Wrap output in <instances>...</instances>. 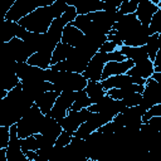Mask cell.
Returning a JSON list of instances; mask_svg holds the SVG:
<instances>
[{
    "instance_id": "cell-9",
    "label": "cell",
    "mask_w": 161,
    "mask_h": 161,
    "mask_svg": "<svg viewBox=\"0 0 161 161\" xmlns=\"http://www.w3.org/2000/svg\"><path fill=\"white\" fill-rule=\"evenodd\" d=\"M67 4L74 6L78 15H88L91 13L101 11L104 6L103 0H68Z\"/></svg>"
},
{
    "instance_id": "cell-22",
    "label": "cell",
    "mask_w": 161,
    "mask_h": 161,
    "mask_svg": "<svg viewBox=\"0 0 161 161\" xmlns=\"http://www.w3.org/2000/svg\"><path fill=\"white\" fill-rule=\"evenodd\" d=\"M18 26H19L18 23L9 21V20L4 19V21H3V34H1V38H3L4 43H9L11 39L16 38Z\"/></svg>"
},
{
    "instance_id": "cell-32",
    "label": "cell",
    "mask_w": 161,
    "mask_h": 161,
    "mask_svg": "<svg viewBox=\"0 0 161 161\" xmlns=\"http://www.w3.org/2000/svg\"><path fill=\"white\" fill-rule=\"evenodd\" d=\"M152 117H161V103L151 107L143 116H142V123H147Z\"/></svg>"
},
{
    "instance_id": "cell-7",
    "label": "cell",
    "mask_w": 161,
    "mask_h": 161,
    "mask_svg": "<svg viewBox=\"0 0 161 161\" xmlns=\"http://www.w3.org/2000/svg\"><path fill=\"white\" fill-rule=\"evenodd\" d=\"M74 101H75V92H70V91L62 92L60 96L57 98L55 104H54L53 109L50 111L49 116L53 117L57 121L63 119L64 117H67L68 111L70 109Z\"/></svg>"
},
{
    "instance_id": "cell-37",
    "label": "cell",
    "mask_w": 161,
    "mask_h": 161,
    "mask_svg": "<svg viewBox=\"0 0 161 161\" xmlns=\"http://www.w3.org/2000/svg\"><path fill=\"white\" fill-rule=\"evenodd\" d=\"M117 49H119L118 48V45L116 44V43H113V42H106L101 48H99V53H112V52H114V50H117Z\"/></svg>"
},
{
    "instance_id": "cell-41",
    "label": "cell",
    "mask_w": 161,
    "mask_h": 161,
    "mask_svg": "<svg viewBox=\"0 0 161 161\" xmlns=\"http://www.w3.org/2000/svg\"><path fill=\"white\" fill-rule=\"evenodd\" d=\"M153 80H156L157 83H160L161 84V73L160 72H155L153 74H152V77H151Z\"/></svg>"
},
{
    "instance_id": "cell-21",
    "label": "cell",
    "mask_w": 161,
    "mask_h": 161,
    "mask_svg": "<svg viewBox=\"0 0 161 161\" xmlns=\"http://www.w3.org/2000/svg\"><path fill=\"white\" fill-rule=\"evenodd\" d=\"M72 49H73V47H70V45L64 44V43L60 42L55 47V49L53 52V55H52V65H54V64H57L59 62L67 60L68 57H69V54H70V52H72Z\"/></svg>"
},
{
    "instance_id": "cell-28",
    "label": "cell",
    "mask_w": 161,
    "mask_h": 161,
    "mask_svg": "<svg viewBox=\"0 0 161 161\" xmlns=\"http://www.w3.org/2000/svg\"><path fill=\"white\" fill-rule=\"evenodd\" d=\"M67 8H68L67 1H64V0H55L53 3V5H52V11H53L54 19L62 18V15L65 13Z\"/></svg>"
},
{
    "instance_id": "cell-25",
    "label": "cell",
    "mask_w": 161,
    "mask_h": 161,
    "mask_svg": "<svg viewBox=\"0 0 161 161\" xmlns=\"http://www.w3.org/2000/svg\"><path fill=\"white\" fill-rule=\"evenodd\" d=\"M141 0H123L121 6L118 8V11L122 14V15H130V14H135L137 8H138V4H140Z\"/></svg>"
},
{
    "instance_id": "cell-8",
    "label": "cell",
    "mask_w": 161,
    "mask_h": 161,
    "mask_svg": "<svg viewBox=\"0 0 161 161\" xmlns=\"http://www.w3.org/2000/svg\"><path fill=\"white\" fill-rule=\"evenodd\" d=\"M107 63L106 53H97L88 63L87 69L84 70L83 75L87 80L91 82H102V73L104 69V65Z\"/></svg>"
},
{
    "instance_id": "cell-27",
    "label": "cell",
    "mask_w": 161,
    "mask_h": 161,
    "mask_svg": "<svg viewBox=\"0 0 161 161\" xmlns=\"http://www.w3.org/2000/svg\"><path fill=\"white\" fill-rule=\"evenodd\" d=\"M150 34H160L161 33V9H158L155 15L152 16L151 19V23H150Z\"/></svg>"
},
{
    "instance_id": "cell-30",
    "label": "cell",
    "mask_w": 161,
    "mask_h": 161,
    "mask_svg": "<svg viewBox=\"0 0 161 161\" xmlns=\"http://www.w3.org/2000/svg\"><path fill=\"white\" fill-rule=\"evenodd\" d=\"M35 137H36L39 148H52V147L55 146V140H53L50 137H47V136H44L42 133L35 135Z\"/></svg>"
},
{
    "instance_id": "cell-16",
    "label": "cell",
    "mask_w": 161,
    "mask_h": 161,
    "mask_svg": "<svg viewBox=\"0 0 161 161\" xmlns=\"http://www.w3.org/2000/svg\"><path fill=\"white\" fill-rule=\"evenodd\" d=\"M119 52L127 59L133 60L135 64L138 63V62H142L145 59H150L147 49H146V45H143V47H127V45H122L119 48Z\"/></svg>"
},
{
    "instance_id": "cell-26",
    "label": "cell",
    "mask_w": 161,
    "mask_h": 161,
    "mask_svg": "<svg viewBox=\"0 0 161 161\" xmlns=\"http://www.w3.org/2000/svg\"><path fill=\"white\" fill-rule=\"evenodd\" d=\"M20 143H21V150H23L24 153L26 151H36V150H39V145H38L35 135L29 136L26 138H20Z\"/></svg>"
},
{
    "instance_id": "cell-19",
    "label": "cell",
    "mask_w": 161,
    "mask_h": 161,
    "mask_svg": "<svg viewBox=\"0 0 161 161\" xmlns=\"http://www.w3.org/2000/svg\"><path fill=\"white\" fill-rule=\"evenodd\" d=\"M84 91L87 92L92 104L98 103L107 94V91L103 88L102 82H91V80H88V84H87Z\"/></svg>"
},
{
    "instance_id": "cell-35",
    "label": "cell",
    "mask_w": 161,
    "mask_h": 161,
    "mask_svg": "<svg viewBox=\"0 0 161 161\" xmlns=\"http://www.w3.org/2000/svg\"><path fill=\"white\" fill-rule=\"evenodd\" d=\"M77 16H78V13H77L75 8H74V6H72V5H68V8H67L65 13L62 15V18L65 20V23H67V24L73 23V21L75 20V18H77Z\"/></svg>"
},
{
    "instance_id": "cell-4",
    "label": "cell",
    "mask_w": 161,
    "mask_h": 161,
    "mask_svg": "<svg viewBox=\"0 0 161 161\" xmlns=\"http://www.w3.org/2000/svg\"><path fill=\"white\" fill-rule=\"evenodd\" d=\"M88 84V80L84 78L83 74L79 73H72V72H63L59 75V79L53 84L55 92H64V91H70V92H79L86 89Z\"/></svg>"
},
{
    "instance_id": "cell-17",
    "label": "cell",
    "mask_w": 161,
    "mask_h": 161,
    "mask_svg": "<svg viewBox=\"0 0 161 161\" xmlns=\"http://www.w3.org/2000/svg\"><path fill=\"white\" fill-rule=\"evenodd\" d=\"M132 83V77L128 74H121V75H113L104 80H102V86L106 91H109L112 88H126Z\"/></svg>"
},
{
    "instance_id": "cell-42",
    "label": "cell",
    "mask_w": 161,
    "mask_h": 161,
    "mask_svg": "<svg viewBox=\"0 0 161 161\" xmlns=\"http://www.w3.org/2000/svg\"><path fill=\"white\" fill-rule=\"evenodd\" d=\"M86 161H97V160H93V158H87Z\"/></svg>"
},
{
    "instance_id": "cell-3",
    "label": "cell",
    "mask_w": 161,
    "mask_h": 161,
    "mask_svg": "<svg viewBox=\"0 0 161 161\" xmlns=\"http://www.w3.org/2000/svg\"><path fill=\"white\" fill-rule=\"evenodd\" d=\"M44 116L45 114H43L39 107L34 103V106L29 109V112L16 123L19 138H26L29 136L40 133V127H42Z\"/></svg>"
},
{
    "instance_id": "cell-40",
    "label": "cell",
    "mask_w": 161,
    "mask_h": 161,
    "mask_svg": "<svg viewBox=\"0 0 161 161\" xmlns=\"http://www.w3.org/2000/svg\"><path fill=\"white\" fill-rule=\"evenodd\" d=\"M0 161H8L6 148H0Z\"/></svg>"
},
{
    "instance_id": "cell-2",
    "label": "cell",
    "mask_w": 161,
    "mask_h": 161,
    "mask_svg": "<svg viewBox=\"0 0 161 161\" xmlns=\"http://www.w3.org/2000/svg\"><path fill=\"white\" fill-rule=\"evenodd\" d=\"M55 0H16L9 9V11L4 15L5 20L19 23L23 18L36 10L38 8H44V6H50L53 5Z\"/></svg>"
},
{
    "instance_id": "cell-29",
    "label": "cell",
    "mask_w": 161,
    "mask_h": 161,
    "mask_svg": "<svg viewBox=\"0 0 161 161\" xmlns=\"http://www.w3.org/2000/svg\"><path fill=\"white\" fill-rule=\"evenodd\" d=\"M93 132H94V128L88 122H84V123H82L79 126V128L77 130V132L74 133V136L78 137V138H82V140H87Z\"/></svg>"
},
{
    "instance_id": "cell-14",
    "label": "cell",
    "mask_w": 161,
    "mask_h": 161,
    "mask_svg": "<svg viewBox=\"0 0 161 161\" xmlns=\"http://www.w3.org/2000/svg\"><path fill=\"white\" fill-rule=\"evenodd\" d=\"M83 38H84V34L78 28H75L72 24H68V25H65V28L63 30L62 43L68 44V45H70L73 48H77V47L80 45Z\"/></svg>"
},
{
    "instance_id": "cell-10",
    "label": "cell",
    "mask_w": 161,
    "mask_h": 161,
    "mask_svg": "<svg viewBox=\"0 0 161 161\" xmlns=\"http://www.w3.org/2000/svg\"><path fill=\"white\" fill-rule=\"evenodd\" d=\"M135 65V62L131 59H126L123 62H108L104 65L103 73H102V80L113 77V75H121L127 74V72Z\"/></svg>"
},
{
    "instance_id": "cell-23",
    "label": "cell",
    "mask_w": 161,
    "mask_h": 161,
    "mask_svg": "<svg viewBox=\"0 0 161 161\" xmlns=\"http://www.w3.org/2000/svg\"><path fill=\"white\" fill-rule=\"evenodd\" d=\"M89 106H92V102H91L87 92L84 89L83 91H79V92H75V101L72 104L70 109H73V111H80L83 108H88Z\"/></svg>"
},
{
    "instance_id": "cell-39",
    "label": "cell",
    "mask_w": 161,
    "mask_h": 161,
    "mask_svg": "<svg viewBox=\"0 0 161 161\" xmlns=\"http://www.w3.org/2000/svg\"><path fill=\"white\" fill-rule=\"evenodd\" d=\"M25 156H26V158L34 161L35 157H36V151H26V152H25Z\"/></svg>"
},
{
    "instance_id": "cell-18",
    "label": "cell",
    "mask_w": 161,
    "mask_h": 161,
    "mask_svg": "<svg viewBox=\"0 0 161 161\" xmlns=\"http://www.w3.org/2000/svg\"><path fill=\"white\" fill-rule=\"evenodd\" d=\"M52 53H48V52H36L34 53L29 59H28V64L33 65V67H38V68H42V69H48L50 68L52 65Z\"/></svg>"
},
{
    "instance_id": "cell-6",
    "label": "cell",
    "mask_w": 161,
    "mask_h": 161,
    "mask_svg": "<svg viewBox=\"0 0 161 161\" xmlns=\"http://www.w3.org/2000/svg\"><path fill=\"white\" fill-rule=\"evenodd\" d=\"M160 103H161V84L153 80L152 78H148L145 84V91L142 93V101L140 103V107L147 112L151 107Z\"/></svg>"
},
{
    "instance_id": "cell-15",
    "label": "cell",
    "mask_w": 161,
    "mask_h": 161,
    "mask_svg": "<svg viewBox=\"0 0 161 161\" xmlns=\"http://www.w3.org/2000/svg\"><path fill=\"white\" fill-rule=\"evenodd\" d=\"M60 96L59 92H55V91H50V92H45L43 94H40L38 97V99L34 102L39 109L42 111L43 114H49L50 111L53 109L54 104H55V101L57 98Z\"/></svg>"
},
{
    "instance_id": "cell-31",
    "label": "cell",
    "mask_w": 161,
    "mask_h": 161,
    "mask_svg": "<svg viewBox=\"0 0 161 161\" xmlns=\"http://www.w3.org/2000/svg\"><path fill=\"white\" fill-rule=\"evenodd\" d=\"M10 141V127L0 126V148H6Z\"/></svg>"
},
{
    "instance_id": "cell-34",
    "label": "cell",
    "mask_w": 161,
    "mask_h": 161,
    "mask_svg": "<svg viewBox=\"0 0 161 161\" xmlns=\"http://www.w3.org/2000/svg\"><path fill=\"white\" fill-rule=\"evenodd\" d=\"M72 140H73V136L69 135L68 132L63 131V132L59 135V137L57 138V141H55V146H59V147H67V146L72 142Z\"/></svg>"
},
{
    "instance_id": "cell-5",
    "label": "cell",
    "mask_w": 161,
    "mask_h": 161,
    "mask_svg": "<svg viewBox=\"0 0 161 161\" xmlns=\"http://www.w3.org/2000/svg\"><path fill=\"white\" fill-rule=\"evenodd\" d=\"M33 53L26 48L24 42L19 38L11 39L9 43H4V57L5 60L16 63H26Z\"/></svg>"
},
{
    "instance_id": "cell-24",
    "label": "cell",
    "mask_w": 161,
    "mask_h": 161,
    "mask_svg": "<svg viewBox=\"0 0 161 161\" xmlns=\"http://www.w3.org/2000/svg\"><path fill=\"white\" fill-rule=\"evenodd\" d=\"M146 49H147L150 60L153 62L156 58V54L158 52V34H152L148 38V40L146 43Z\"/></svg>"
},
{
    "instance_id": "cell-11",
    "label": "cell",
    "mask_w": 161,
    "mask_h": 161,
    "mask_svg": "<svg viewBox=\"0 0 161 161\" xmlns=\"http://www.w3.org/2000/svg\"><path fill=\"white\" fill-rule=\"evenodd\" d=\"M158 10V6L155 5L151 0H141L138 4V8L136 10V16L141 21L142 25L150 26L151 19L155 15V13Z\"/></svg>"
},
{
    "instance_id": "cell-20",
    "label": "cell",
    "mask_w": 161,
    "mask_h": 161,
    "mask_svg": "<svg viewBox=\"0 0 161 161\" xmlns=\"http://www.w3.org/2000/svg\"><path fill=\"white\" fill-rule=\"evenodd\" d=\"M23 42L26 45V48L34 54V53L40 50V48H42V45L44 43V34H38V33L28 31V34L24 36Z\"/></svg>"
},
{
    "instance_id": "cell-13",
    "label": "cell",
    "mask_w": 161,
    "mask_h": 161,
    "mask_svg": "<svg viewBox=\"0 0 161 161\" xmlns=\"http://www.w3.org/2000/svg\"><path fill=\"white\" fill-rule=\"evenodd\" d=\"M62 132H63V128L59 125V122L57 119H54L53 117H50L49 114H45L42 127H40V133L57 141V138L59 137V135Z\"/></svg>"
},
{
    "instance_id": "cell-33",
    "label": "cell",
    "mask_w": 161,
    "mask_h": 161,
    "mask_svg": "<svg viewBox=\"0 0 161 161\" xmlns=\"http://www.w3.org/2000/svg\"><path fill=\"white\" fill-rule=\"evenodd\" d=\"M142 101V94L141 93H132L131 96H128L127 98L123 99L126 107H136V106H140Z\"/></svg>"
},
{
    "instance_id": "cell-38",
    "label": "cell",
    "mask_w": 161,
    "mask_h": 161,
    "mask_svg": "<svg viewBox=\"0 0 161 161\" xmlns=\"http://www.w3.org/2000/svg\"><path fill=\"white\" fill-rule=\"evenodd\" d=\"M19 24V23H18ZM28 34V30L24 28V26H21L20 24H19V26H18V30H16V38H19V39H24V36Z\"/></svg>"
},
{
    "instance_id": "cell-12",
    "label": "cell",
    "mask_w": 161,
    "mask_h": 161,
    "mask_svg": "<svg viewBox=\"0 0 161 161\" xmlns=\"http://www.w3.org/2000/svg\"><path fill=\"white\" fill-rule=\"evenodd\" d=\"M153 73H155V65H153V62H151L150 59H145L142 62L136 63L127 72V74L131 77H137V78H143V79L151 78Z\"/></svg>"
},
{
    "instance_id": "cell-1",
    "label": "cell",
    "mask_w": 161,
    "mask_h": 161,
    "mask_svg": "<svg viewBox=\"0 0 161 161\" xmlns=\"http://www.w3.org/2000/svg\"><path fill=\"white\" fill-rule=\"evenodd\" d=\"M54 20V15L50 6L38 8L21 20H19V24L24 26L28 31L38 33V34H47L52 23Z\"/></svg>"
},
{
    "instance_id": "cell-36",
    "label": "cell",
    "mask_w": 161,
    "mask_h": 161,
    "mask_svg": "<svg viewBox=\"0 0 161 161\" xmlns=\"http://www.w3.org/2000/svg\"><path fill=\"white\" fill-rule=\"evenodd\" d=\"M106 58H107V63H108V62H123V60L127 59V58L119 52V49H117V50H114V52H112V53H107V54H106Z\"/></svg>"
}]
</instances>
